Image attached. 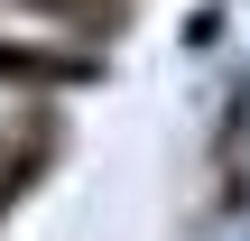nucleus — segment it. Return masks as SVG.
<instances>
[{"mask_svg": "<svg viewBox=\"0 0 250 241\" xmlns=\"http://www.w3.org/2000/svg\"><path fill=\"white\" fill-rule=\"evenodd\" d=\"M0 9L56 19V28H74V37H121V28H130V0H0Z\"/></svg>", "mask_w": 250, "mask_h": 241, "instance_id": "obj_3", "label": "nucleus"}, {"mask_svg": "<svg viewBox=\"0 0 250 241\" xmlns=\"http://www.w3.org/2000/svg\"><path fill=\"white\" fill-rule=\"evenodd\" d=\"M9 204H19V195H9V186H0V223H9Z\"/></svg>", "mask_w": 250, "mask_h": 241, "instance_id": "obj_4", "label": "nucleus"}, {"mask_svg": "<svg viewBox=\"0 0 250 241\" xmlns=\"http://www.w3.org/2000/svg\"><path fill=\"white\" fill-rule=\"evenodd\" d=\"M0 84L9 93H83V84H102V46H46V37L0 28Z\"/></svg>", "mask_w": 250, "mask_h": 241, "instance_id": "obj_1", "label": "nucleus"}, {"mask_svg": "<svg viewBox=\"0 0 250 241\" xmlns=\"http://www.w3.org/2000/svg\"><path fill=\"white\" fill-rule=\"evenodd\" d=\"M56 158H65V121H56L46 102H28V111L0 130V186H9V195H37V186L56 176Z\"/></svg>", "mask_w": 250, "mask_h": 241, "instance_id": "obj_2", "label": "nucleus"}]
</instances>
